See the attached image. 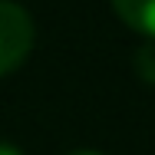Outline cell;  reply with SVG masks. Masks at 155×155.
Returning a JSON list of instances; mask_svg holds the SVG:
<instances>
[{
    "mask_svg": "<svg viewBox=\"0 0 155 155\" xmlns=\"http://www.w3.org/2000/svg\"><path fill=\"white\" fill-rule=\"evenodd\" d=\"M69 155H102V152H93V149H79V152H69Z\"/></svg>",
    "mask_w": 155,
    "mask_h": 155,
    "instance_id": "cell-5",
    "label": "cell"
},
{
    "mask_svg": "<svg viewBox=\"0 0 155 155\" xmlns=\"http://www.w3.org/2000/svg\"><path fill=\"white\" fill-rule=\"evenodd\" d=\"M109 3L129 30L142 33L145 40H155V0H109Z\"/></svg>",
    "mask_w": 155,
    "mask_h": 155,
    "instance_id": "cell-2",
    "label": "cell"
},
{
    "mask_svg": "<svg viewBox=\"0 0 155 155\" xmlns=\"http://www.w3.org/2000/svg\"><path fill=\"white\" fill-rule=\"evenodd\" d=\"M135 73H139V79H145V83L155 86V40L142 43L135 50Z\"/></svg>",
    "mask_w": 155,
    "mask_h": 155,
    "instance_id": "cell-3",
    "label": "cell"
},
{
    "mask_svg": "<svg viewBox=\"0 0 155 155\" xmlns=\"http://www.w3.org/2000/svg\"><path fill=\"white\" fill-rule=\"evenodd\" d=\"M33 17L13 0H0V76L17 73L33 50Z\"/></svg>",
    "mask_w": 155,
    "mask_h": 155,
    "instance_id": "cell-1",
    "label": "cell"
},
{
    "mask_svg": "<svg viewBox=\"0 0 155 155\" xmlns=\"http://www.w3.org/2000/svg\"><path fill=\"white\" fill-rule=\"evenodd\" d=\"M0 155H23L17 145H10V142H0Z\"/></svg>",
    "mask_w": 155,
    "mask_h": 155,
    "instance_id": "cell-4",
    "label": "cell"
}]
</instances>
